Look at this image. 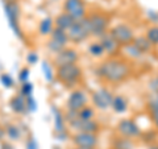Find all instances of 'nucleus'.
I'll list each match as a JSON object with an SVG mask.
<instances>
[{"label": "nucleus", "instance_id": "obj_1", "mask_svg": "<svg viewBox=\"0 0 158 149\" xmlns=\"http://www.w3.org/2000/svg\"><path fill=\"white\" fill-rule=\"evenodd\" d=\"M96 75L107 83L118 84L131 78L132 67L125 59L110 57L96 67Z\"/></svg>", "mask_w": 158, "mask_h": 149}, {"label": "nucleus", "instance_id": "obj_2", "mask_svg": "<svg viewBox=\"0 0 158 149\" xmlns=\"http://www.w3.org/2000/svg\"><path fill=\"white\" fill-rule=\"evenodd\" d=\"M83 71L78 63H70L56 67V78L65 87H73L81 82Z\"/></svg>", "mask_w": 158, "mask_h": 149}, {"label": "nucleus", "instance_id": "obj_3", "mask_svg": "<svg viewBox=\"0 0 158 149\" xmlns=\"http://www.w3.org/2000/svg\"><path fill=\"white\" fill-rule=\"evenodd\" d=\"M87 21L90 25V32L92 37H102L104 33L108 32V24H110V19H108L104 13L95 12L87 15Z\"/></svg>", "mask_w": 158, "mask_h": 149}, {"label": "nucleus", "instance_id": "obj_4", "mask_svg": "<svg viewBox=\"0 0 158 149\" xmlns=\"http://www.w3.org/2000/svg\"><path fill=\"white\" fill-rule=\"evenodd\" d=\"M90 36H91V32H90V25H88L87 17L78 20V21H74L71 28L67 31L69 41H71L74 44H81L83 41H86Z\"/></svg>", "mask_w": 158, "mask_h": 149}, {"label": "nucleus", "instance_id": "obj_5", "mask_svg": "<svg viewBox=\"0 0 158 149\" xmlns=\"http://www.w3.org/2000/svg\"><path fill=\"white\" fill-rule=\"evenodd\" d=\"M110 33L120 46H125L128 44L133 42V40L136 37L133 28L129 27L128 24H117V25L111 28Z\"/></svg>", "mask_w": 158, "mask_h": 149}, {"label": "nucleus", "instance_id": "obj_6", "mask_svg": "<svg viewBox=\"0 0 158 149\" xmlns=\"http://www.w3.org/2000/svg\"><path fill=\"white\" fill-rule=\"evenodd\" d=\"M69 44V37H67V32L62 31V29L54 28L53 32L50 34V40L48 41L46 46L52 53L57 54L61 50H63Z\"/></svg>", "mask_w": 158, "mask_h": 149}, {"label": "nucleus", "instance_id": "obj_7", "mask_svg": "<svg viewBox=\"0 0 158 149\" xmlns=\"http://www.w3.org/2000/svg\"><path fill=\"white\" fill-rule=\"evenodd\" d=\"M63 12L71 16L74 21L82 20L87 16V9L85 0H65L63 3Z\"/></svg>", "mask_w": 158, "mask_h": 149}, {"label": "nucleus", "instance_id": "obj_8", "mask_svg": "<svg viewBox=\"0 0 158 149\" xmlns=\"http://www.w3.org/2000/svg\"><path fill=\"white\" fill-rule=\"evenodd\" d=\"M116 131L118 136L131 138V140L141 135V128L133 119H121L116 126Z\"/></svg>", "mask_w": 158, "mask_h": 149}, {"label": "nucleus", "instance_id": "obj_9", "mask_svg": "<svg viewBox=\"0 0 158 149\" xmlns=\"http://www.w3.org/2000/svg\"><path fill=\"white\" fill-rule=\"evenodd\" d=\"M112 99H113V94L106 87L98 88L91 95V100H92L94 107H96L98 110H100V111H107L108 108H111Z\"/></svg>", "mask_w": 158, "mask_h": 149}, {"label": "nucleus", "instance_id": "obj_10", "mask_svg": "<svg viewBox=\"0 0 158 149\" xmlns=\"http://www.w3.org/2000/svg\"><path fill=\"white\" fill-rule=\"evenodd\" d=\"M79 59V53L74 48H65L59 53L54 54L53 63L56 67L63 66V65H70V63H77Z\"/></svg>", "mask_w": 158, "mask_h": 149}, {"label": "nucleus", "instance_id": "obj_11", "mask_svg": "<svg viewBox=\"0 0 158 149\" xmlns=\"http://www.w3.org/2000/svg\"><path fill=\"white\" fill-rule=\"evenodd\" d=\"M85 106H87V95H86V92L83 90H81V88H75L74 91H71V94L69 95L67 102H66V110L78 112L81 108H83Z\"/></svg>", "mask_w": 158, "mask_h": 149}, {"label": "nucleus", "instance_id": "obj_12", "mask_svg": "<svg viewBox=\"0 0 158 149\" xmlns=\"http://www.w3.org/2000/svg\"><path fill=\"white\" fill-rule=\"evenodd\" d=\"M69 126L75 132H87V133H96V135L102 128L100 124L95 119H92V120H82L78 116L69 123Z\"/></svg>", "mask_w": 158, "mask_h": 149}, {"label": "nucleus", "instance_id": "obj_13", "mask_svg": "<svg viewBox=\"0 0 158 149\" xmlns=\"http://www.w3.org/2000/svg\"><path fill=\"white\" fill-rule=\"evenodd\" d=\"M71 141L77 148H96L99 138L96 133L75 132L71 136Z\"/></svg>", "mask_w": 158, "mask_h": 149}, {"label": "nucleus", "instance_id": "obj_14", "mask_svg": "<svg viewBox=\"0 0 158 149\" xmlns=\"http://www.w3.org/2000/svg\"><path fill=\"white\" fill-rule=\"evenodd\" d=\"M4 11H6L7 19L9 21V25L15 31V33L19 34L21 37V31H20V25H19V6L15 2H7L4 4Z\"/></svg>", "mask_w": 158, "mask_h": 149}, {"label": "nucleus", "instance_id": "obj_15", "mask_svg": "<svg viewBox=\"0 0 158 149\" xmlns=\"http://www.w3.org/2000/svg\"><path fill=\"white\" fill-rule=\"evenodd\" d=\"M99 41L103 45V49L107 54H110L111 57H116V54L121 50V46L116 42V40L111 36L110 32L104 33L102 37H99Z\"/></svg>", "mask_w": 158, "mask_h": 149}, {"label": "nucleus", "instance_id": "obj_16", "mask_svg": "<svg viewBox=\"0 0 158 149\" xmlns=\"http://www.w3.org/2000/svg\"><path fill=\"white\" fill-rule=\"evenodd\" d=\"M9 107L15 113H25L28 111V106H27V99L23 94H17V95L12 96V99L9 100Z\"/></svg>", "mask_w": 158, "mask_h": 149}, {"label": "nucleus", "instance_id": "obj_17", "mask_svg": "<svg viewBox=\"0 0 158 149\" xmlns=\"http://www.w3.org/2000/svg\"><path fill=\"white\" fill-rule=\"evenodd\" d=\"M73 24H74L73 17L69 16L66 12L59 13L56 17V20H54V27L58 28V29H62V31H65V32H67L69 29L71 28Z\"/></svg>", "mask_w": 158, "mask_h": 149}, {"label": "nucleus", "instance_id": "obj_18", "mask_svg": "<svg viewBox=\"0 0 158 149\" xmlns=\"http://www.w3.org/2000/svg\"><path fill=\"white\" fill-rule=\"evenodd\" d=\"M111 108L116 113H125L128 111V100L124 95H113Z\"/></svg>", "mask_w": 158, "mask_h": 149}, {"label": "nucleus", "instance_id": "obj_19", "mask_svg": "<svg viewBox=\"0 0 158 149\" xmlns=\"http://www.w3.org/2000/svg\"><path fill=\"white\" fill-rule=\"evenodd\" d=\"M54 28V20L52 17H45L38 24V33L41 36H50Z\"/></svg>", "mask_w": 158, "mask_h": 149}, {"label": "nucleus", "instance_id": "obj_20", "mask_svg": "<svg viewBox=\"0 0 158 149\" xmlns=\"http://www.w3.org/2000/svg\"><path fill=\"white\" fill-rule=\"evenodd\" d=\"M133 45H135L138 50H140L141 53H149L152 49H153V44L148 40L145 36H138V37H135V40H133Z\"/></svg>", "mask_w": 158, "mask_h": 149}, {"label": "nucleus", "instance_id": "obj_21", "mask_svg": "<svg viewBox=\"0 0 158 149\" xmlns=\"http://www.w3.org/2000/svg\"><path fill=\"white\" fill-rule=\"evenodd\" d=\"M88 53L90 56H92L94 58H100L106 54L104 49H103V45L100 44V41H94L88 45Z\"/></svg>", "mask_w": 158, "mask_h": 149}, {"label": "nucleus", "instance_id": "obj_22", "mask_svg": "<svg viewBox=\"0 0 158 149\" xmlns=\"http://www.w3.org/2000/svg\"><path fill=\"white\" fill-rule=\"evenodd\" d=\"M121 52H124L127 56L129 58H132V59H140L142 56H144V53H141L132 42L128 44V45H125V46H121Z\"/></svg>", "mask_w": 158, "mask_h": 149}, {"label": "nucleus", "instance_id": "obj_23", "mask_svg": "<svg viewBox=\"0 0 158 149\" xmlns=\"http://www.w3.org/2000/svg\"><path fill=\"white\" fill-rule=\"evenodd\" d=\"M78 117L82 120H92L95 119V110L91 106H85L78 111Z\"/></svg>", "mask_w": 158, "mask_h": 149}, {"label": "nucleus", "instance_id": "obj_24", "mask_svg": "<svg viewBox=\"0 0 158 149\" xmlns=\"http://www.w3.org/2000/svg\"><path fill=\"white\" fill-rule=\"evenodd\" d=\"M6 136L11 140L16 141L21 136V132H20V128L16 126V124H8L6 127Z\"/></svg>", "mask_w": 158, "mask_h": 149}, {"label": "nucleus", "instance_id": "obj_25", "mask_svg": "<svg viewBox=\"0 0 158 149\" xmlns=\"http://www.w3.org/2000/svg\"><path fill=\"white\" fill-rule=\"evenodd\" d=\"M132 148H133V143L131 138L127 137L118 136L116 137L115 143H113V149H132Z\"/></svg>", "mask_w": 158, "mask_h": 149}, {"label": "nucleus", "instance_id": "obj_26", "mask_svg": "<svg viewBox=\"0 0 158 149\" xmlns=\"http://www.w3.org/2000/svg\"><path fill=\"white\" fill-rule=\"evenodd\" d=\"M65 116L61 115V112H56V131L58 132L59 136L66 135V130H65Z\"/></svg>", "mask_w": 158, "mask_h": 149}, {"label": "nucleus", "instance_id": "obj_27", "mask_svg": "<svg viewBox=\"0 0 158 149\" xmlns=\"http://www.w3.org/2000/svg\"><path fill=\"white\" fill-rule=\"evenodd\" d=\"M149 41L154 45H158V27L154 25V27H150L149 29L146 31V36H145Z\"/></svg>", "mask_w": 158, "mask_h": 149}, {"label": "nucleus", "instance_id": "obj_28", "mask_svg": "<svg viewBox=\"0 0 158 149\" xmlns=\"http://www.w3.org/2000/svg\"><path fill=\"white\" fill-rule=\"evenodd\" d=\"M148 111L154 110L158 111V92H152L150 96L148 98V103H146Z\"/></svg>", "mask_w": 158, "mask_h": 149}, {"label": "nucleus", "instance_id": "obj_29", "mask_svg": "<svg viewBox=\"0 0 158 149\" xmlns=\"http://www.w3.org/2000/svg\"><path fill=\"white\" fill-rule=\"evenodd\" d=\"M0 82H2L3 86L7 87V88H11L13 86V79H12V77L9 75V74H6V73L0 75Z\"/></svg>", "mask_w": 158, "mask_h": 149}, {"label": "nucleus", "instance_id": "obj_30", "mask_svg": "<svg viewBox=\"0 0 158 149\" xmlns=\"http://www.w3.org/2000/svg\"><path fill=\"white\" fill-rule=\"evenodd\" d=\"M42 71H44V74H45V79H46V81H49V82L53 81L54 73L52 71V67L49 66V63L45 62V61L42 62Z\"/></svg>", "mask_w": 158, "mask_h": 149}, {"label": "nucleus", "instance_id": "obj_31", "mask_svg": "<svg viewBox=\"0 0 158 149\" xmlns=\"http://www.w3.org/2000/svg\"><path fill=\"white\" fill-rule=\"evenodd\" d=\"M20 94H23L25 98L28 96H32L33 95V86H32V83H29V82H25V83H23V86H21V92Z\"/></svg>", "mask_w": 158, "mask_h": 149}, {"label": "nucleus", "instance_id": "obj_32", "mask_svg": "<svg viewBox=\"0 0 158 149\" xmlns=\"http://www.w3.org/2000/svg\"><path fill=\"white\" fill-rule=\"evenodd\" d=\"M25 99H27V106H28V111H31V112L36 111V108H37V103H36V100H34L33 95H32V96H28V98H25Z\"/></svg>", "mask_w": 158, "mask_h": 149}, {"label": "nucleus", "instance_id": "obj_33", "mask_svg": "<svg viewBox=\"0 0 158 149\" xmlns=\"http://www.w3.org/2000/svg\"><path fill=\"white\" fill-rule=\"evenodd\" d=\"M28 77H29V69L28 67H24L21 71H20V77H19V79L23 83H25V82H28Z\"/></svg>", "mask_w": 158, "mask_h": 149}, {"label": "nucleus", "instance_id": "obj_34", "mask_svg": "<svg viewBox=\"0 0 158 149\" xmlns=\"http://www.w3.org/2000/svg\"><path fill=\"white\" fill-rule=\"evenodd\" d=\"M148 112H149V116H150V119H152L153 124H154V127L158 130V111L150 110V111H148Z\"/></svg>", "mask_w": 158, "mask_h": 149}, {"label": "nucleus", "instance_id": "obj_35", "mask_svg": "<svg viewBox=\"0 0 158 149\" xmlns=\"http://www.w3.org/2000/svg\"><path fill=\"white\" fill-rule=\"evenodd\" d=\"M37 61H38V56L36 53H29L27 56V62L29 65H34V63H37Z\"/></svg>", "mask_w": 158, "mask_h": 149}, {"label": "nucleus", "instance_id": "obj_36", "mask_svg": "<svg viewBox=\"0 0 158 149\" xmlns=\"http://www.w3.org/2000/svg\"><path fill=\"white\" fill-rule=\"evenodd\" d=\"M149 87H150V90H152L153 92H158V75H156V77L150 81Z\"/></svg>", "mask_w": 158, "mask_h": 149}, {"label": "nucleus", "instance_id": "obj_37", "mask_svg": "<svg viewBox=\"0 0 158 149\" xmlns=\"http://www.w3.org/2000/svg\"><path fill=\"white\" fill-rule=\"evenodd\" d=\"M27 148L28 149H37L38 147H37V144H36V141L33 140V138H31V140L28 141V144H27Z\"/></svg>", "mask_w": 158, "mask_h": 149}, {"label": "nucleus", "instance_id": "obj_38", "mask_svg": "<svg viewBox=\"0 0 158 149\" xmlns=\"http://www.w3.org/2000/svg\"><path fill=\"white\" fill-rule=\"evenodd\" d=\"M4 136H6V128H3L2 126H0V140L4 138Z\"/></svg>", "mask_w": 158, "mask_h": 149}, {"label": "nucleus", "instance_id": "obj_39", "mask_svg": "<svg viewBox=\"0 0 158 149\" xmlns=\"http://www.w3.org/2000/svg\"><path fill=\"white\" fill-rule=\"evenodd\" d=\"M149 149H158V145H152Z\"/></svg>", "mask_w": 158, "mask_h": 149}, {"label": "nucleus", "instance_id": "obj_40", "mask_svg": "<svg viewBox=\"0 0 158 149\" xmlns=\"http://www.w3.org/2000/svg\"><path fill=\"white\" fill-rule=\"evenodd\" d=\"M75 149H95V148H77L75 147Z\"/></svg>", "mask_w": 158, "mask_h": 149}]
</instances>
